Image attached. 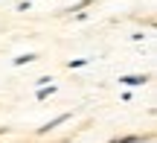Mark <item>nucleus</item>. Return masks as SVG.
<instances>
[{"label":"nucleus","instance_id":"obj_7","mask_svg":"<svg viewBox=\"0 0 157 143\" xmlns=\"http://www.w3.org/2000/svg\"><path fill=\"white\" fill-rule=\"evenodd\" d=\"M87 62H90V58H76V62H70L67 67H84V64H87Z\"/></svg>","mask_w":157,"mask_h":143},{"label":"nucleus","instance_id":"obj_9","mask_svg":"<svg viewBox=\"0 0 157 143\" xmlns=\"http://www.w3.org/2000/svg\"><path fill=\"white\" fill-rule=\"evenodd\" d=\"M58 143H70V140H58Z\"/></svg>","mask_w":157,"mask_h":143},{"label":"nucleus","instance_id":"obj_8","mask_svg":"<svg viewBox=\"0 0 157 143\" xmlns=\"http://www.w3.org/2000/svg\"><path fill=\"white\" fill-rule=\"evenodd\" d=\"M29 6H32V3H29V0H23V3H17V12H29Z\"/></svg>","mask_w":157,"mask_h":143},{"label":"nucleus","instance_id":"obj_6","mask_svg":"<svg viewBox=\"0 0 157 143\" xmlns=\"http://www.w3.org/2000/svg\"><path fill=\"white\" fill-rule=\"evenodd\" d=\"M52 93H56V85H41V91H38V99H47V97H52Z\"/></svg>","mask_w":157,"mask_h":143},{"label":"nucleus","instance_id":"obj_1","mask_svg":"<svg viewBox=\"0 0 157 143\" xmlns=\"http://www.w3.org/2000/svg\"><path fill=\"white\" fill-rule=\"evenodd\" d=\"M70 117H73V114H70V111H67V114H58V117H52L50 123H44V126L38 129V134H47V132H52V129H58V126H61V123H67Z\"/></svg>","mask_w":157,"mask_h":143},{"label":"nucleus","instance_id":"obj_3","mask_svg":"<svg viewBox=\"0 0 157 143\" xmlns=\"http://www.w3.org/2000/svg\"><path fill=\"white\" fill-rule=\"evenodd\" d=\"M146 140H151V134H128V137H117L108 143H146Z\"/></svg>","mask_w":157,"mask_h":143},{"label":"nucleus","instance_id":"obj_4","mask_svg":"<svg viewBox=\"0 0 157 143\" xmlns=\"http://www.w3.org/2000/svg\"><path fill=\"white\" fill-rule=\"evenodd\" d=\"M35 58H38V56H35V53H23V56H17V58H15V67H23V64L35 62Z\"/></svg>","mask_w":157,"mask_h":143},{"label":"nucleus","instance_id":"obj_2","mask_svg":"<svg viewBox=\"0 0 157 143\" xmlns=\"http://www.w3.org/2000/svg\"><path fill=\"white\" fill-rule=\"evenodd\" d=\"M119 82H122V85H128V88H137V85H146L148 82V76L146 73H134V76H119Z\"/></svg>","mask_w":157,"mask_h":143},{"label":"nucleus","instance_id":"obj_5","mask_svg":"<svg viewBox=\"0 0 157 143\" xmlns=\"http://www.w3.org/2000/svg\"><path fill=\"white\" fill-rule=\"evenodd\" d=\"M93 0H78L76 6H70V9H61V15H70V12H78V9H84V6H90Z\"/></svg>","mask_w":157,"mask_h":143}]
</instances>
